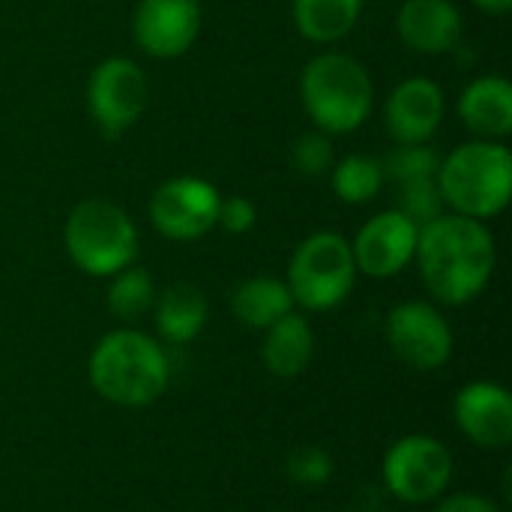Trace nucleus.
I'll list each match as a JSON object with an SVG mask.
<instances>
[{
	"label": "nucleus",
	"mask_w": 512,
	"mask_h": 512,
	"mask_svg": "<svg viewBox=\"0 0 512 512\" xmlns=\"http://www.w3.org/2000/svg\"><path fill=\"white\" fill-rule=\"evenodd\" d=\"M414 258L438 303L465 306L489 285L498 264V246L486 222L444 213L420 228Z\"/></svg>",
	"instance_id": "1"
},
{
	"label": "nucleus",
	"mask_w": 512,
	"mask_h": 512,
	"mask_svg": "<svg viewBox=\"0 0 512 512\" xmlns=\"http://www.w3.org/2000/svg\"><path fill=\"white\" fill-rule=\"evenodd\" d=\"M93 390L120 408L153 405L171 381V360L165 348L141 330H111L90 354Z\"/></svg>",
	"instance_id": "2"
},
{
	"label": "nucleus",
	"mask_w": 512,
	"mask_h": 512,
	"mask_svg": "<svg viewBox=\"0 0 512 512\" xmlns=\"http://www.w3.org/2000/svg\"><path fill=\"white\" fill-rule=\"evenodd\" d=\"M444 207L468 219H495L512 198V153L501 141L474 138L447 153L438 165Z\"/></svg>",
	"instance_id": "3"
},
{
	"label": "nucleus",
	"mask_w": 512,
	"mask_h": 512,
	"mask_svg": "<svg viewBox=\"0 0 512 512\" xmlns=\"http://www.w3.org/2000/svg\"><path fill=\"white\" fill-rule=\"evenodd\" d=\"M300 99L321 132L348 135L369 120L375 87L360 60L342 51H324L306 63L300 75Z\"/></svg>",
	"instance_id": "4"
},
{
	"label": "nucleus",
	"mask_w": 512,
	"mask_h": 512,
	"mask_svg": "<svg viewBox=\"0 0 512 512\" xmlns=\"http://www.w3.org/2000/svg\"><path fill=\"white\" fill-rule=\"evenodd\" d=\"M63 243L81 273L114 276L135 261L138 228L117 204L105 198H87L69 210Z\"/></svg>",
	"instance_id": "5"
},
{
	"label": "nucleus",
	"mask_w": 512,
	"mask_h": 512,
	"mask_svg": "<svg viewBox=\"0 0 512 512\" xmlns=\"http://www.w3.org/2000/svg\"><path fill=\"white\" fill-rule=\"evenodd\" d=\"M357 282V264L351 252V240L339 231H315L309 234L288 261L285 285L294 297V306L309 312L336 309Z\"/></svg>",
	"instance_id": "6"
},
{
	"label": "nucleus",
	"mask_w": 512,
	"mask_h": 512,
	"mask_svg": "<svg viewBox=\"0 0 512 512\" xmlns=\"http://www.w3.org/2000/svg\"><path fill=\"white\" fill-rule=\"evenodd\" d=\"M384 489L405 504H426L447 492L453 456L432 435H405L384 453Z\"/></svg>",
	"instance_id": "7"
},
{
	"label": "nucleus",
	"mask_w": 512,
	"mask_h": 512,
	"mask_svg": "<svg viewBox=\"0 0 512 512\" xmlns=\"http://www.w3.org/2000/svg\"><path fill=\"white\" fill-rule=\"evenodd\" d=\"M150 84L144 69L129 57L102 60L87 81V108L102 135L120 138L147 111Z\"/></svg>",
	"instance_id": "8"
},
{
	"label": "nucleus",
	"mask_w": 512,
	"mask_h": 512,
	"mask_svg": "<svg viewBox=\"0 0 512 512\" xmlns=\"http://www.w3.org/2000/svg\"><path fill=\"white\" fill-rule=\"evenodd\" d=\"M219 189L201 177H174L165 180L150 198L153 228L177 243H192L216 228Z\"/></svg>",
	"instance_id": "9"
},
{
	"label": "nucleus",
	"mask_w": 512,
	"mask_h": 512,
	"mask_svg": "<svg viewBox=\"0 0 512 512\" xmlns=\"http://www.w3.org/2000/svg\"><path fill=\"white\" fill-rule=\"evenodd\" d=\"M387 342L393 354L420 372L441 369L453 354V330L438 306L423 300L399 303L387 315Z\"/></svg>",
	"instance_id": "10"
},
{
	"label": "nucleus",
	"mask_w": 512,
	"mask_h": 512,
	"mask_svg": "<svg viewBox=\"0 0 512 512\" xmlns=\"http://www.w3.org/2000/svg\"><path fill=\"white\" fill-rule=\"evenodd\" d=\"M417 234L420 228L399 210L375 213L369 222H363V228L351 240L357 273H366L372 279L399 276L414 261Z\"/></svg>",
	"instance_id": "11"
},
{
	"label": "nucleus",
	"mask_w": 512,
	"mask_h": 512,
	"mask_svg": "<svg viewBox=\"0 0 512 512\" xmlns=\"http://www.w3.org/2000/svg\"><path fill=\"white\" fill-rule=\"evenodd\" d=\"M132 33L144 54L174 60L186 54L201 33L198 0H141L132 15Z\"/></svg>",
	"instance_id": "12"
},
{
	"label": "nucleus",
	"mask_w": 512,
	"mask_h": 512,
	"mask_svg": "<svg viewBox=\"0 0 512 512\" xmlns=\"http://www.w3.org/2000/svg\"><path fill=\"white\" fill-rule=\"evenodd\" d=\"M444 90L432 78H405L384 105V126L396 144H426L444 120Z\"/></svg>",
	"instance_id": "13"
},
{
	"label": "nucleus",
	"mask_w": 512,
	"mask_h": 512,
	"mask_svg": "<svg viewBox=\"0 0 512 512\" xmlns=\"http://www.w3.org/2000/svg\"><path fill=\"white\" fill-rule=\"evenodd\" d=\"M456 426L483 450H501L512 441V396L492 381H474L456 393Z\"/></svg>",
	"instance_id": "14"
},
{
	"label": "nucleus",
	"mask_w": 512,
	"mask_h": 512,
	"mask_svg": "<svg viewBox=\"0 0 512 512\" xmlns=\"http://www.w3.org/2000/svg\"><path fill=\"white\" fill-rule=\"evenodd\" d=\"M396 30L417 54H447L462 39V15L450 0H405L396 12Z\"/></svg>",
	"instance_id": "15"
},
{
	"label": "nucleus",
	"mask_w": 512,
	"mask_h": 512,
	"mask_svg": "<svg viewBox=\"0 0 512 512\" xmlns=\"http://www.w3.org/2000/svg\"><path fill=\"white\" fill-rule=\"evenodd\" d=\"M462 123L486 141H504L512 132V84L501 75L474 78L459 96Z\"/></svg>",
	"instance_id": "16"
},
{
	"label": "nucleus",
	"mask_w": 512,
	"mask_h": 512,
	"mask_svg": "<svg viewBox=\"0 0 512 512\" xmlns=\"http://www.w3.org/2000/svg\"><path fill=\"white\" fill-rule=\"evenodd\" d=\"M312 354H315V333H312V324L303 315L288 312L285 318H279L276 324H270L264 330L261 357H264L267 372H273L276 378L303 375Z\"/></svg>",
	"instance_id": "17"
},
{
	"label": "nucleus",
	"mask_w": 512,
	"mask_h": 512,
	"mask_svg": "<svg viewBox=\"0 0 512 512\" xmlns=\"http://www.w3.org/2000/svg\"><path fill=\"white\" fill-rule=\"evenodd\" d=\"M153 315H156V330L165 342L186 345L207 324V297L192 282H174L156 297Z\"/></svg>",
	"instance_id": "18"
},
{
	"label": "nucleus",
	"mask_w": 512,
	"mask_h": 512,
	"mask_svg": "<svg viewBox=\"0 0 512 512\" xmlns=\"http://www.w3.org/2000/svg\"><path fill=\"white\" fill-rule=\"evenodd\" d=\"M231 312L240 324L252 330H267L288 312H294V297L282 279L273 276H252L234 288Z\"/></svg>",
	"instance_id": "19"
},
{
	"label": "nucleus",
	"mask_w": 512,
	"mask_h": 512,
	"mask_svg": "<svg viewBox=\"0 0 512 512\" xmlns=\"http://www.w3.org/2000/svg\"><path fill=\"white\" fill-rule=\"evenodd\" d=\"M360 9L363 0H294V24L309 42L330 45L354 30Z\"/></svg>",
	"instance_id": "20"
},
{
	"label": "nucleus",
	"mask_w": 512,
	"mask_h": 512,
	"mask_svg": "<svg viewBox=\"0 0 512 512\" xmlns=\"http://www.w3.org/2000/svg\"><path fill=\"white\" fill-rule=\"evenodd\" d=\"M384 168L381 159L375 156H360L351 153L339 162H333L330 171V186L336 192L339 201L345 204H369L378 198V192L384 189Z\"/></svg>",
	"instance_id": "21"
},
{
	"label": "nucleus",
	"mask_w": 512,
	"mask_h": 512,
	"mask_svg": "<svg viewBox=\"0 0 512 512\" xmlns=\"http://www.w3.org/2000/svg\"><path fill=\"white\" fill-rule=\"evenodd\" d=\"M156 303L153 276L144 267H123L108 288V309L117 321H138Z\"/></svg>",
	"instance_id": "22"
},
{
	"label": "nucleus",
	"mask_w": 512,
	"mask_h": 512,
	"mask_svg": "<svg viewBox=\"0 0 512 512\" xmlns=\"http://www.w3.org/2000/svg\"><path fill=\"white\" fill-rule=\"evenodd\" d=\"M438 165H441V156L426 144H396L381 159L384 180H393V183H411V180L435 177Z\"/></svg>",
	"instance_id": "23"
},
{
	"label": "nucleus",
	"mask_w": 512,
	"mask_h": 512,
	"mask_svg": "<svg viewBox=\"0 0 512 512\" xmlns=\"http://www.w3.org/2000/svg\"><path fill=\"white\" fill-rule=\"evenodd\" d=\"M402 216H408L417 228L435 222L438 216H444V198L438 189L435 177H423V180H411V183H399V207Z\"/></svg>",
	"instance_id": "24"
},
{
	"label": "nucleus",
	"mask_w": 512,
	"mask_h": 512,
	"mask_svg": "<svg viewBox=\"0 0 512 512\" xmlns=\"http://www.w3.org/2000/svg\"><path fill=\"white\" fill-rule=\"evenodd\" d=\"M333 162H336L333 141L321 129L300 135L291 147V165L306 177H327L333 171Z\"/></svg>",
	"instance_id": "25"
},
{
	"label": "nucleus",
	"mask_w": 512,
	"mask_h": 512,
	"mask_svg": "<svg viewBox=\"0 0 512 512\" xmlns=\"http://www.w3.org/2000/svg\"><path fill=\"white\" fill-rule=\"evenodd\" d=\"M288 477L300 486H324L333 477V459L321 447H300L288 456Z\"/></svg>",
	"instance_id": "26"
},
{
	"label": "nucleus",
	"mask_w": 512,
	"mask_h": 512,
	"mask_svg": "<svg viewBox=\"0 0 512 512\" xmlns=\"http://www.w3.org/2000/svg\"><path fill=\"white\" fill-rule=\"evenodd\" d=\"M258 222V210L249 198L243 195H228L219 201V213H216V225L228 234H246L252 231Z\"/></svg>",
	"instance_id": "27"
},
{
	"label": "nucleus",
	"mask_w": 512,
	"mask_h": 512,
	"mask_svg": "<svg viewBox=\"0 0 512 512\" xmlns=\"http://www.w3.org/2000/svg\"><path fill=\"white\" fill-rule=\"evenodd\" d=\"M435 512H501L495 501L477 495V492H459V495H450L438 504Z\"/></svg>",
	"instance_id": "28"
},
{
	"label": "nucleus",
	"mask_w": 512,
	"mask_h": 512,
	"mask_svg": "<svg viewBox=\"0 0 512 512\" xmlns=\"http://www.w3.org/2000/svg\"><path fill=\"white\" fill-rule=\"evenodd\" d=\"M474 6L486 15H507L512 9V0H474Z\"/></svg>",
	"instance_id": "29"
}]
</instances>
